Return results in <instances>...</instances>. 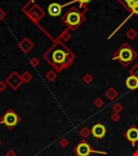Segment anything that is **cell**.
I'll use <instances>...</instances> for the list:
<instances>
[{
	"label": "cell",
	"mask_w": 138,
	"mask_h": 156,
	"mask_svg": "<svg viewBox=\"0 0 138 156\" xmlns=\"http://www.w3.org/2000/svg\"><path fill=\"white\" fill-rule=\"evenodd\" d=\"M2 124H5L7 127H14L16 124L19 123V116L16 115L15 112L9 111L5 114V116L2 117Z\"/></svg>",
	"instance_id": "1"
},
{
	"label": "cell",
	"mask_w": 138,
	"mask_h": 156,
	"mask_svg": "<svg viewBox=\"0 0 138 156\" xmlns=\"http://www.w3.org/2000/svg\"><path fill=\"white\" fill-rule=\"evenodd\" d=\"M134 51L129 47H123L119 51V59L123 63H129L133 60Z\"/></svg>",
	"instance_id": "2"
},
{
	"label": "cell",
	"mask_w": 138,
	"mask_h": 156,
	"mask_svg": "<svg viewBox=\"0 0 138 156\" xmlns=\"http://www.w3.org/2000/svg\"><path fill=\"white\" fill-rule=\"evenodd\" d=\"M80 21H81V15L79 14L77 11L68 12V14L66 15V22L68 23V25L77 26L80 24Z\"/></svg>",
	"instance_id": "3"
},
{
	"label": "cell",
	"mask_w": 138,
	"mask_h": 156,
	"mask_svg": "<svg viewBox=\"0 0 138 156\" xmlns=\"http://www.w3.org/2000/svg\"><path fill=\"white\" fill-rule=\"evenodd\" d=\"M76 151H77L79 156H88L91 152H94L86 142H81L78 147H77Z\"/></svg>",
	"instance_id": "4"
},
{
	"label": "cell",
	"mask_w": 138,
	"mask_h": 156,
	"mask_svg": "<svg viewBox=\"0 0 138 156\" xmlns=\"http://www.w3.org/2000/svg\"><path fill=\"white\" fill-rule=\"evenodd\" d=\"M106 131H107L106 128L104 127L101 124H97V125H95L92 129L93 136H94L95 138H97V139H101V138H104V136L106 134Z\"/></svg>",
	"instance_id": "5"
},
{
	"label": "cell",
	"mask_w": 138,
	"mask_h": 156,
	"mask_svg": "<svg viewBox=\"0 0 138 156\" xmlns=\"http://www.w3.org/2000/svg\"><path fill=\"white\" fill-rule=\"evenodd\" d=\"M125 136H126L129 141L132 142V144H135V142L138 141V129L136 127L129 128Z\"/></svg>",
	"instance_id": "6"
},
{
	"label": "cell",
	"mask_w": 138,
	"mask_h": 156,
	"mask_svg": "<svg viewBox=\"0 0 138 156\" xmlns=\"http://www.w3.org/2000/svg\"><path fill=\"white\" fill-rule=\"evenodd\" d=\"M48 12H49V14H50L51 16H57V15H60V12H62V5L56 3V2H53V3H51V5H49Z\"/></svg>",
	"instance_id": "7"
},
{
	"label": "cell",
	"mask_w": 138,
	"mask_h": 156,
	"mask_svg": "<svg viewBox=\"0 0 138 156\" xmlns=\"http://www.w3.org/2000/svg\"><path fill=\"white\" fill-rule=\"evenodd\" d=\"M52 59L55 63H63L66 59V53L62 50H55L52 54Z\"/></svg>",
	"instance_id": "8"
},
{
	"label": "cell",
	"mask_w": 138,
	"mask_h": 156,
	"mask_svg": "<svg viewBox=\"0 0 138 156\" xmlns=\"http://www.w3.org/2000/svg\"><path fill=\"white\" fill-rule=\"evenodd\" d=\"M126 87L131 90H135L138 88V78L135 76H131L126 79Z\"/></svg>",
	"instance_id": "9"
},
{
	"label": "cell",
	"mask_w": 138,
	"mask_h": 156,
	"mask_svg": "<svg viewBox=\"0 0 138 156\" xmlns=\"http://www.w3.org/2000/svg\"><path fill=\"white\" fill-rule=\"evenodd\" d=\"M3 18H5V12L3 11L2 8H0V21L3 19Z\"/></svg>",
	"instance_id": "10"
},
{
	"label": "cell",
	"mask_w": 138,
	"mask_h": 156,
	"mask_svg": "<svg viewBox=\"0 0 138 156\" xmlns=\"http://www.w3.org/2000/svg\"><path fill=\"white\" fill-rule=\"evenodd\" d=\"M134 11V12H135V13H136V14H138V3L136 5H135V7H134L133 9H132Z\"/></svg>",
	"instance_id": "11"
},
{
	"label": "cell",
	"mask_w": 138,
	"mask_h": 156,
	"mask_svg": "<svg viewBox=\"0 0 138 156\" xmlns=\"http://www.w3.org/2000/svg\"><path fill=\"white\" fill-rule=\"evenodd\" d=\"M80 2H82V3H88V2H90L91 0H79Z\"/></svg>",
	"instance_id": "12"
},
{
	"label": "cell",
	"mask_w": 138,
	"mask_h": 156,
	"mask_svg": "<svg viewBox=\"0 0 138 156\" xmlns=\"http://www.w3.org/2000/svg\"><path fill=\"white\" fill-rule=\"evenodd\" d=\"M125 2H126V3H129V2H131V1H132V0H124Z\"/></svg>",
	"instance_id": "13"
}]
</instances>
